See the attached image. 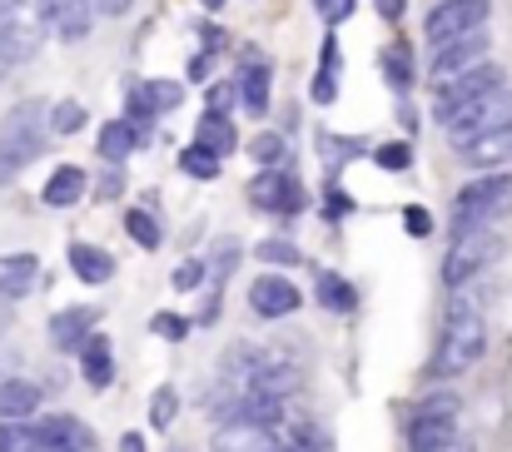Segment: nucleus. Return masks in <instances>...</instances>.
Returning a JSON list of instances; mask_svg holds the SVG:
<instances>
[{
  "label": "nucleus",
  "mask_w": 512,
  "mask_h": 452,
  "mask_svg": "<svg viewBox=\"0 0 512 452\" xmlns=\"http://www.w3.org/2000/svg\"><path fill=\"white\" fill-rule=\"evenodd\" d=\"M408 452H468L463 438V398L438 388L408 418Z\"/></svg>",
  "instance_id": "1"
},
{
  "label": "nucleus",
  "mask_w": 512,
  "mask_h": 452,
  "mask_svg": "<svg viewBox=\"0 0 512 452\" xmlns=\"http://www.w3.org/2000/svg\"><path fill=\"white\" fill-rule=\"evenodd\" d=\"M50 125H45V100H20L0 120V184H10L25 164L45 154Z\"/></svg>",
  "instance_id": "2"
},
{
  "label": "nucleus",
  "mask_w": 512,
  "mask_h": 452,
  "mask_svg": "<svg viewBox=\"0 0 512 452\" xmlns=\"http://www.w3.org/2000/svg\"><path fill=\"white\" fill-rule=\"evenodd\" d=\"M483 353H488V323H483V313H478L473 303H463V308L448 313V323H443V333H438L433 378H458V373H468L473 363H483Z\"/></svg>",
  "instance_id": "3"
},
{
  "label": "nucleus",
  "mask_w": 512,
  "mask_h": 452,
  "mask_svg": "<svg viewBox=\"0 0 512 452\" xmlns=\"http://www.w3.org/2000/svg\"><path fill=\"white\" fill-rule=\"evenodd\" d=\"M438 125L448 130L453 150L478 140V135H493V130H512V85H488L478 95H468L463 105H453L448 115H438Z\"/></svg>",
  "instance_id": "4"
},
{
  "label": "nucleus",
  "mask_w": 512,
  "mask_h": 452,
  "mask_svg": "<svg viewBox=\"0 0 512 452\" xmlns=\"http://www.w3.org/2000/svg\"><path fill=\"white\" fill-rule=\"evenodd\" d=\"M503 214H512V169L478 174L453 199V234L458 229H478V224H498Z\"/></svg>",
  "instance_id": "5"
},
{
  "label": "nucleus",
  "mask_w": 512,
  "mask_h": 452,
  "mask_svg": "<svg viewBox=\"0 0 512 452\" xmlns=\"http://www.w3.org/2000/svg\"><path fill=\"white\" fill-rule=\"evenodd\" d=\"M503 254V234L493 229V224H478V229H458L453 234V249L443 254V284L448 289H463V284H473L493 259Z\"/></svg>",
  "instance_id": "6"
},
{
  "label": "nucleus",
  "mask_w": 512,
  "mask_h": 452,
  "mask_svg": "<svg viewBox=\"0 0 512 452\" xmlns=\"http://www.w3.org/2000/svg\"><path fill=\"white\" fill-rule=\"evenodd\" d=\"M249 199H254V209H264V214H304L309 209V189H304V179L284 164V169H259L254 179H249Z\"/></svg>",
  "instance_id": "7"
},
{
  "label": "nucleus",
  "mask_w": 512,
  "mask_h": 452,
  "mask_svg": "<svg viewBox=\"0 0 512 452\" xmlns=\"http://www.w3.org/2000/svg\"><path fill=\"white\" fill-rule=\"evenodd\" d=\"M488 15H493V0H438L423 20V35H428V45H448L468 30H483Z\"/></svg>",
  "instance_id": "8"
},
{
  "label": "nucleus",
  "mask_w": 512,
  "mask_h": 452,
  "mask_svg": "<svg viewBox=\"0 0 512 452\" xmlns=\"http://www.w3.org/2000/svg\"><path fill=\"white\" fill-rule=\"evenodd\" d=\"M488 45H493V40H488V25H483V30H468V35L448 40V45H433V65H428L433 90L448 85V80H458L463 70L483 65V60H488Z\"/></svg>",
  "instance_id": "9"
},
{
  "label": "nucleus",
  "mask_w": 512,
  "mask_h": 452,
  "mask_svg": "<svg viewBox=\"0 0 512 452\" xmlns=\"http://www.w3.org/2000/svg\"><path fill=\"white\" fill-rule=\"evenodd\" d=\"M35 25L65 45H80L95 25V10H90V0H35Z\"/></svg>",
  "instance_id": "10"
},
{
  "label": "nucleus",
  "mask_w": 512,
  "mask_h": 452,
  "mask_svg": "<svg viewBox=\"0 0 512 452\" xmlns=\"http://www.w3.org/2000/svg\"><path fill=\"white\" fill-rule=\"evenodd\" d=\"M174 105H184V85L179 80H135L130 90H125V120H135V125H155L160 115H170Z\"/></svg>",
  "instance_id": "11"
},
{
  "label": "nucleus",
  "mask_w": 512,
  "mask_h": 452,
  "mask_svg": "<svg viewBox=\"0 0 512 452\" xmlns=\"http://www.w3.org/2000/svg\"><path fill=\"white\" fill-rule=\"evenodd\" d=\"M299 303H304V289H299L294 279H284V274H259V279L249 284V308H254L264 323L299 313Z\"/></svg>",
  "instance_id": "12"
},
{
  "label": "nucleus",
  "mask_w": 512,
  "mask_h": 452,
  "mask_svg": "<svg viewBox=\"0 0 512 452\" xmlns=\"http://www.w3.org/2000/svg\"><path fill=\"white\" fill-rule=\"evenodd\" d=\"M35 50H40V25L25 20L20 10L5 15V20H0V85H5V75H15Z\"/></svg>",
  "instance_id": "13"
},
{
  "label": "nucleus",
  "mask_w": 512,
  "mask_h": 452,
  "mask_svg": "<svg viewBox=\"0 0 512 452\" xmlns=\"http://www.w3.org/2000/svg\"><path fill=\"white\" fill-rule=\"evenodd\" d=\"M269 80H274L269 60H264L259 50H244V65H239V80H234V90L244 95V110H249L254 120H264V110H269Z\"/></svg>",
  "instance_id": "14"
},
{
  "label": "nucleus",
  "mask_w": 512,
  "mask_h": 452,
  "mask_svg": "<svg viewBox=\"0 0 512 452\" xmlns=\"http://www.w3.org/2000/svg\"><path fill=\"white\" fill-rule=\"evenodd\" d=\"M140 145H150V130H145V125H135V120H105V125H100V135H95V150H100L105 164H125Z\"/></svg>",
  "instance_id": "15"
},
{
  "label": "nucleus",
  "mask_w": 512,
  "mask_h": 452,
  "mask_svg": "<svg viewBox=\"0 0 512 452\" xmlns=\"http://www.w3.org/2000/svg\"><path fill=\"white\" fill-rule=\"evenodd\" d=\"M80 378H85V388H95V393H105V388L115 383V343H110L100 328L80 343Z\"/></svg>",
  "instance_id": "16"
},
{
  "label": "nucleus",
  "mask_w": 512,
  "mask_h": 452,
  "mask_svg": "<svg viewBox=\"0 0 512 452\" xmlns=\"http://www.w3.org/2000/svg\"><path fill=\"white\" fill-rule=\"evenodd\" d=\"M463 164L478 169V174H493V169H512V130H493V135H478L468 145H458Z\"/></svg>",
  "instance_id": "17"
},
{
  "label": "nucleus",
  "mask_w": 512,
  "mask_h": 452,
  "mask_svg": "<svg viewBox=\"0 0 512 452\" xmlns=\"http://www.w3.org/2000/svg\"><path fill=\"white\" fill-rule=\"evenodd\" d=\"M95 323H100V313H95V308H85V303L60 308V313L50 318V343H55L60 353H80V343L95 333Z\"/></svg>",
  "instance_id": "18"
},
{
  "label": "nucleus",
  "mask_w": 512,
  "mask_h": 452,
  "mask_svg": "<svg viewBox=\"0 0 512 452\" xmlns=\"http://www.w3.org/2000/svg\"><path fill=\"white\" fill-rule=\"evenodd\" d=\"M40 383L30 378H0V423H30L40 413Z\"/></svg>",
  "instance_id": "19"
},
{
  "label": "nucleus",
  "mask_w": 512,
  "mask_h": 452,
  "mask_svg": "<svg viewBox=\"0 0 512 452\" xmlns=\"http://www.w3.org/2000/svg\"><path fill=\"white\" fill-rule=\"evenodd\" d=\"M35 279H40V259L35 254H0V303H15L25 299L30 289H35Z\"/></svg>",
  "instance_id": "20"
},
{
  "label": "nucleus",
  "mask_w": 512,
  "mask_h": 452,
  "mask_svg": "<svg viewBox=\"0 0 512 452\" xmlns=\"http://www.w3.org/2000/svg\"><path fill=\"white\" fill-rule=\"evenodd\" d=\"M85 189H90L85 169H80V164H60V169L45 179V189H40V204H45V209H75V204L85 199Z\"/></svg>",
  "instance_id": "21"
},
{
  "label": "nucleus",
  "mask_w": 512,
  "mask_h": 452,
  "mask_svg": "<svg viewBox=\"0 0 512 452\" xmlns=\"http://www.w3.org/2000/svg\"><path fill=\"white\" fill-rule=\"evenodd\" d=\"M70 269H75V279L90 284V289H100V284L115 279V259H110L100 244H85V239L70 244Z\"/></svg>",
  "instance_id": "22"
},
{
  "label": "nucleus",
  "mask_w": 512,
  "mask_h": 452,
  "mask_svg": "<svg viewBox=\"0 0 512 452\" xmlns=\"http://www.w3.org/2000/svg\"><path fill=\"white\" fill-rule=\"evenodd\" d=\"M214 452H279V443H274V433H269V428L234 418L229 428H219V438H214Z\"/></svg>",
  "instance_id": "23"
},
{
  "label": "nucleus",
  "mask_w": 512,
  "mask_h": 452,
  "mask_svg": "<svg viewBox=\"0 0 512 452\" xmlns=\"http://www.w3.org/2000/svg\"><path fill=\"white\" fill-rule=\"evenodd\" d=\"M194 145H204L209 154L229 159V154L239 150V130H234V120H229L224 110H204V120H199V130H194Z\"/></svg>",
  "instance_id": "24"
},
{
  "label": "nucleus",
  "mask_w": 512,
  "mask_h": 452,
  "mask_svg": "<svg viewBox=\"0 0 512 452\" xmlns=\"http://www.w3.org/2000/svg\"><path fill=\"white\" fill-rule=\"evenodd\" d=\"M378 70H383V80H388L393 90H413V80H418L413 45H408V40H388V45L378 50Z\"/></svg>",
  "instance_id": "25"
},
{
  "label": "nucleus",
  "mask_w": 512,
  "mask_h": 452,
  "mask_svg": "<svg viewBox=\"0 0 512 452\" xmlns=\"http://www.w3.org/2000/svg\"><path fill=\"white\" fill-rule=\"evenodd\" d=\"M35 433H40V438H50V443H60V448H70V452H95V438H90V428H85L80 418H70V413L40 418V423H35Z\"/></svg>",
  "instance_id": "26"
},
{
  "label": "nucleus",
  "mask_w": 512,
  "mask_h": 452,
  "mask_svg": "<svg viewBox=\"0 0 512 452\" xmlns=\"http://www.w3.org/2000/svg\"><path fill=\"white\" fill-rule=\"evenodd\" d=\"M314 105H334L339 100V40L334 30L324 35V50H319V70H314Z\"/></svg>",
  "instance_id": "27"
},
{
  "label": "nucleus",
  "mask_w": 512,
  "mask_h": 452,
  "mask_svg": "<svg viewBox=\"0 0 512 452\" xmlns=\"http://www.w3.org/2000/svg\"><path fill=\"white\" fill-rule=\"evenodd\" d=\"M314 294H319V303H324L329 313H348V308L358 303V294H353V284H348L343 274H319Z\"/></svg>",
  "instance_id": "28"
},
{
  "label": "nucleus",
  "mask_w": 512,
  "mask_h": 452,
  "mask_svg": "<svg viewBox=\"0 0 512 452\" xmlns=\"http://www.w3.org/2000/svg\"><path fill=\"white\" fill-rule=\"evenodd\" d=\"M249 154H254L259 169H284V164H289V145H284V135H274V130H259V135L249 140Z\"/></svg>",
  "instance_id": "29"
},
{
  "label": "nucleus",
  "mask_w": 512,
  "mask_h": 452,
  "mask_svg": "<svg viewBox=\"0 0 512 452\" xmlns=\"http://www.w3.org/2000/svg\"><path fill=\"white\" fill-rule=\"evenodd\" d=\"M125 234H130L140 249H160V244H165V229H160V219H155L150 209H130V214H125Z\"/></svg>",
  "instance_id": "30"
},
{
  "label": "nucleus",
  "mask_w": 512,
  "mask_h": 452,
  "mask_svg": "<svg viewBox=\"0 0 512 452\" xmlns=\"http://www.w3.org/2000/svg\"><path fill=\"white\" fill-rule=\"evenodd\" d=\"M219 164H224V159L209 154L204 145H184V150H179V169H184L189 179H219Z\"/></svg>",
  "instance_id": "31"
},
{
  "label": "nucleus",
  "mask_w": 512,
  "mask_h": 452,
  "mask_svg": "<svg viewBox=\"0 0 512 452\" xmlns=\"http://www.w3.org/2000/svg\"><path fill=\"white\" fill-rule=\"evenodd\" d=\"M45 125H50V135H75L85 125V105L80 100H60V105L45 110Z\"/></svg>",
  "instance_id": "32"
},
{
  "label": "nucleus",
  "mask_w": 512,
  "mask_h": 452,
  "mask_svg": "<svg viewBox=\"0 0 512 452\" xmlns=\"http://www.w3.org/2000/svg\"><path fill=\"white\" fill-rule=\"evenodd\" d=\"M254 254H259V264H274V269H294V264H304V254H299L289 239H264Z\"/></svg>",
  "instance_id": "33"
},
{
  "label": "nucleus",
  "mask_w": 512,
  "mask_h": 452,
  "mask_svg": "<svg viewBox=\"0 0 512 452\" xmlns=\"http://www.w3.org/2000/svg\"><path fill=\"white\" fill-rule=\"evenodd\" d=\"M174 418H179V393H174L170 383H160L155 398H150V423H155V428H170Z\"/></svg>",
  "instance_id": "34"
},
{
  "label": "nucleus",
  "mask_w": 512,
  "mask_h": 452,
  "mask_svg": "<svg viewBox=\"0 0 512 452\" xmlns=\"http://www.w3.org/2000/svg\"><path fill=\"white\" fill-rule=\"evenodd\" d=\"M150 328H155L165 343H184V338H189V318H184V313H174V308H160V313L150 318Z\"/></svg>",
  "instance_id": "35"
},
{
  "label": "nucleus",
  "mask_w": 512,
  "mask_h": 452,
  "mask_svg": "<svg viewBox=\"0 0 512 452\" xmlns=\"http://www.w3.org/2000/svg\"><path fill=\"white\" fill-rule=\"evenodd\" d=\"M373 164H378V169H388V174H403V169L413 164V150H408L403 140H388V145H378V150H373Z\"/></svg>",
  "instance_id": "36"
},
{
  "label": "nucleus",
  "mask_w": 512,
  "mask_h": 452,
  "mask_svg": "<svg viewBox=\"0 0 512 452\" xmlns=\"http://www.w3.org/2000/svg\"><path fill=\"white\" fill-rule=\"evenodd\" d=\"M204 284V259H179L170 274V289H179V294H194Z\"/></svg>",
  "instance_id": "37"
},
{
  "label": "nucleus",
  "mask_w": 512,
  "mask_h": 452,
  "mask_svg": "<svg viewBox=\"0 0 512 452\" xmlns=\"http://www.w3.org/2000/svg\"><path fill=\"white\" fill-rule=\"evenodd\" d=\"M403 229H408L413 239H428V234H433V214L418 209V204H408V209H403Z\"/></svg>",
  "instance_id": "38"
},
{
  "label": "nucleus",
  "mask_w": 512,
  "mask_h": 452,
  "mask_svg": "<svg viewBox=\"0 0 512 452\" xmlns=\"http://www.w3.org/2000/svg\"><path fill=\"white\" fill-rule=\"evenodd\" d=\"M319 5V15H324V25L334 30V25H343L348 15H353V0H314Z\"/></svg>",
  "instance_id": "39"
},
{
  "label": "nucleus",
  "mask_w": 512,
  "mask_h": 452,
  "mask_svg": "<svg viewBox=\"0 0 512 452\" xmlns=\"http://www.w3.org/2000/svg\"><path fill=\"white\" fill-rule=\"evenodd\" d=\"M120 189H125V174H120V164H110V174H100L95 194H100V199H120Z\"/></svg>",
  "instance_id": "40"
},
{
  "label": "nucleus",
  "mask_w": 512,
  "mask_h": 452,
  "mask_svg": "<svg viewBox=\"0 0 512 452\" xmlns=\"http://www.w3.org/2000/svg\"><path fill=\"white\" fill-rule=\"evenodd\" d=\"M130 5H135V0H90L95 15H130Z\"/></svg>",
  "instance_id": "41"
},
{
  "label": "nucleus",
  "mask_w": 512,
  "mask_h": 452,
  "mask_svg": "<svg viewBox=\"0 0 512 452\" xmlns=\"http://www.w3.org/2000/svg\"><path fill=\"white\" fill-rule=\"evenodd\" d=\"M348 209H353V199H348L343 189H334V194H329V214L339 219V214H348Z\"/></svg>",
  "instance_id": "42"
},
{
  "label": "nucleus",
  "mask_w": 512,
  "mask_h": 452,
  "mask_svg": "<svg viewBox=\"0 0 512 452\" xmlns=\"http://www.w3.org/2000/svg\"><path fill=\"white\" fill-rule=\"evenodd\" d=\"M378 15H383V20H398V15H403V0H378Z\"/></svg>",
  "instance_id": "43"
},
{
  "label": "nucleus",
  "mask_w": 512,
  "mask_h": 452,
  "mask_svg": "<svg viewBox=\"0 0 512 452\" xmlns=\"http://www.w3.org/2000/svg\"><path fill=\"white\" fill-rule=\"evenodd\" d=\"M120 452H145V438H140V433H125V438H120Z\"/></svg>",
  "instance_id": "44"
},
{
  "label": "nucleus",
  "mask_w": 512,
  "mask_h": 452,
  "mask_svg": "<svg viewBox=\"0 0 512 452\" xmlns=\"http://www.w3.org/2000/svg\"><path fill=\"white\" fill-rule=\"evenodd\" d=\"M5 338H10V308L0 303V348H5Z\"/></svg>",
  "instance_id": "45"
},
{
  "label": "nucleus",
  "mask_w": 512,
  "mask_h": 452,
  "mask_svg": "<svg viewBox=\"0 0 512 452\" xmlns=\"http://www.w3.org/2000/svg\"><path fill=\"white\" fill-rule=\"evenodd\" d=\"M224 5H229V0H204V10H224Z\"/></svg>",
  "instance_id": "46"
}]
</instances>
